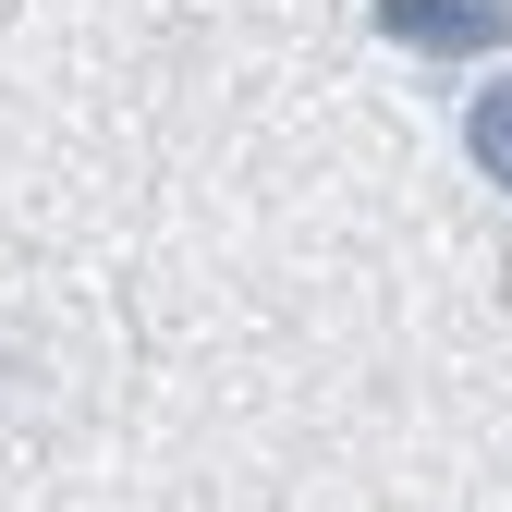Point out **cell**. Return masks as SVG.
<instances>
[{"mask_svg": "<svg viewBox=\"0 0 512 512\" xmlns=\"http://www.w3.org/2000/svg\"><path fill=\"white\" fill-rule=\"evenodd\" d=\"M366 25L415 61H476V49H512V0H366Z\"/></svg>", "mask_w": 512, "mask_h": 512, "instance_id": "obj_1", "label": "cell"}, {"mask_svg": "<svg viewBox=\"0 0 512 512\" xmlns=\"http://www.w3.org/2000/svg\"><path fill=\"white\" fill-rule=\"evenodd\" d=\"M464 159H476L500 196H512V74H488V86L464 98Z\"/></svg>", "mask_w": 512, "mask_h": 512, "instance_id": "obj_2", "label": "cell"}]
</instances>
